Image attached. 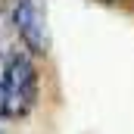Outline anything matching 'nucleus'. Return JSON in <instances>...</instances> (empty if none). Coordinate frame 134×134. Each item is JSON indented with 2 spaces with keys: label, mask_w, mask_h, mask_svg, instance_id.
<instances>
[{
  "label": "nucleus",
  "mask_w": 134,
  "mask_h": 134,
  "mask_svg": "<svg viewBox=\"0 0 134 134\" xmlns=\"http://www.w3.org/2000/svg\"><path fill=\"white\" fill-rule=\"evenodd\" d=\"M34 59L37 56L19 44L0 50V122H19L34 109L41 94Z\"/></svg>",
  "instance_id": "nucleus-1"
},
{
  "label": "nucleus",
  "mask_w": 134,
  "mask_h": 134,
  "mask_svg": "<svg viewBox=\"0 0 134 134\" xmlns=\"http://www.w3.org/2000/svg\"><path fill=\"white\" fill-rule=\"evenodd\" d=\"M9 22L28 53L34 56L50 53V22L44 0H9Z\"/></svg>",
  "instance_id": "nucleus-2"
},
{
  "label": "nucleus",
  "mask_w": 134,
  "mask_h": 134,
  "mask_svg": "<svg viewBox=\"0 0 134 134\" xmlns=\"http://www.w3.org/2000/svg\"><path fill=\"white\" fill-rule=\"evenodd\" d=\"M97 3H106V6H112V3H119V0H97Z\"/></svg>",
  "instance_id": "nucleus-3"
},
{
  "label": "nucleus",
  "mask_w": 134,
  "mask_h": 134,
  "mask_svg": "<svg viewBox=\"0 0 134 134\" xmlns=\"http://www.w3.org/2000/svg\"><path fill=\"white\" fill-rule=\"evenodd\" d=\"M0 134H3V131H0Z\"/></svg>",
  "instance_id": "nucleus-4"
}]
</instances>
